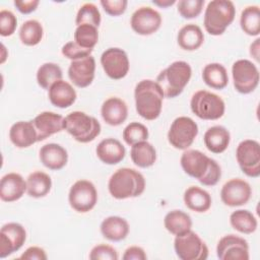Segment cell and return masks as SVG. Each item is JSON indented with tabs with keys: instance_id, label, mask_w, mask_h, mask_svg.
Here are the masks:
<instances>
[{
	"instance_id": "cell-1",
	"label": "cell",
	"mask_w": 260,
	"mask_h": 260,
	"mask_svg": "<svg viewBox=\"0 0 260 260\" xmlns=\"http://www.w3.org/2000/svg\"><path fill=\"white\" fill-rule=\"evenodd\" d=\"M183 171L204 186H214L221 177V169L216 160L197 149L185 150L180 158Z\"/></svg>"
},
{
	"instance_id": "cell-2",
	"label": "cell",
	"mask_w": 260,
	"mask_h": 260,
	"mask_svg": "<svg viewBox=\"0 0 260 260\" xmlns=\"http://www.w3.org/2000/svg\"><path fill=\"white\" fill-rule=\"evenodd\" d=\"M164 98L162 89L156 81L151 79L139 81L134 89L135 107L138 115L148 121L158 118Z\"/></svg>"
},
{
	"instance_id": "cell-3",
	"label": "cell",
	"mask_w": 260,
	"mask_h": 260,
	"mask_svg": "<svg viewBox=\"0 0 260 260\" xmlns=\"http://www.w3.org/2000/svg\"><path fill=\"white\" fill-rule=\"evenodd\" d=\"M108 189L116 199L140 196L145 189V179L141 173L131 168L117 170L109 179Z\"/></svg>"
},
{
	"instance_id": "cell-4",
	"label": "cell",
	"mask_w": 260,
	"mask_h": 260,
	"mask_svg": "<svg viewBox=\"0 0 260 260\" xmlns=\"http://www.w3.org/2000/svg\"><path fill=\"white\" fill-rule=\"evenodd\" d=\"M192 75L189 63L175 61L164 69L156 77V82L162 89L165 98L173 99L182 93Z\"/></svg>"
},
{
	"instance_id": "cell-5",
	"label": "cell",
	"mask_w": 260,
	"mask_h": 260,
	"mask_svg": "<svg viewBox=\"0 0 260 260\" xmlns=\"http://www.w3.org/2000/svg\"><path fill=\"white\" fill-rule=\"evenodd\" d=\"M235 16L236 8L232 1L212 0L205 8L203 24L209 35L220 36L234 21Z\"/></svg>"
},
{
	"instance_id": "cell-6",
	"label": "cell",
	"mask_w": 260,
	"mask_h": 260,
	"mask_svg": "<svg viewBox=\"0 0 260 260\" xmlns=\"http://www.w3.org/2000/svg\"><path fill=\"white\" fill-rule=\"evenodd\" d=\"M64 129L78 142L87 143L101 133V124L92 116L74 111L64 118Z\"/></svg>"
},
{
	"instance_id": "cell-7",
	"label": "cell",
	"mask_w": 260,
	"mask_h": 260,
	"mask_svg": "<svg viewBox=\"0 0 260 260\" xmlns=\"http://www.w3.org/2000/svg\"><path fill=\"white\" fill-rule=\"evenodd\" d=\"M190 108L193 114L202 120H217L223 116L225 104L219 95L201 89L192 95Z\"/></svg>"
},
{
	"instance_id": "cell-8",
	"label": "cell",
	"mask_w": 260,
	"mask_h": 260,
	"mask_svg": "<svg viewBox=\"0 0 260 260\" xmlns=\"http://www.w3.org/2000/svg\"><path fill=\"white\" fill-rule=\"evenodd\" d=\"M174 249L181 260H205L209 252L206 244L192 230L176 236Z\"/></svg>"
},
{
	"instance_id": "cell-9",
	"label": "cell",
	"mask_w": 260,
	"mask_h": 260,
	"mask_svg": "<svg viewBox=\"0 0 260 260\" xmlns=\"http://www.w3.org/2000/svg\"><path fill=\"white\" fill-rule=\"evenodd\" d=\"M198 134V126L190 117L181 116L176 118L168 132L170 144L177 148L185 150L192 145Z\"/></svg>"
},
{
	"instance_id": "cell-10",
	"label": "cell",
	"mask_w": 260,
	"mask_h": 260,
	"mask_svg": "<svg viewBox=\"0 0 260 260\" xmlns=\"http://www.w3.org/2000/svg\"><path fill=\"white\" fill-rule=\"evenodd\" d=\"M234 86L240 93L247 94L256 89L259 83V71L250 60H237L232 66Z\"/></svg>"
},
{
	"instance_id": "cell-11",
	"label": "cell",
	"mask_w": 260,
	"mask_h": 260,
	"mask_svg": "<svg viewBox=\"0 0 260 260\" xmlns=\"http://www.w3.org/2000/svg\"><path fill=\"white\" fill-rule=\"evenodd\" d=\"M70 206L77 212L90 211L98 202L95 186L87 180H78L70 188L68 194Z\"/></svg>"
},
{
	"instance_id": "cell-12",
	"label": "cell",
	"mask_w": 260,
	"mask_h": 260,
	"mask_svg": "<svg viewBox=\"0 0 260 260\" xmlns=\"http://www.w3.org/2000/svg\"><path fill=\"white\" fill-rule=\"evenodd\" d=\"M237 161L242 172L251 178L260 176V144L254 139H246L239 143L236 150Z\"/></svg>"
},
{
	"instance_id": "cell-13",
	"label": "cell",
	"mask_w": 260,
	"mask_h": 260,
	"mask_svg": "<svg viewBox=\"0 0 260 260\" xmlns=\"http://www.w3.org/2000/svg\"><path fill=\"white\" fill-rule=\"evenodd\" d=\"M101 64L105 73L115 80L124 78L130 68L127 53L120 48H109L104 51Z\"/></svg>"
},
{
	"instance_id": "cell-14",
	"label": "cell",
	"mask_w": 260,
	"mask_h": 260,
	"mask_svg": "<svg viewBox=\"0 0 260 260\" xmlns=\"http://www.w3.org/2000/svg\"><path fill=\"white\" fill-rule=\"evenodd\" d=\"M216 255L220 260H248V242L239 236L230 234L223 236L217 243Z\"/></svg>"
},
{
	"instance_id": "cell-15",
	"label": "cell",
	"mask_w": 260,
	"mask_h": 260,
	"mask_svg": "<svg viewBox=\"0 0 260 260\" xmlns=\"http://www.w3.org/2000/svg\"><path fill=\"white\" fill-rule=\"evenodd\" d=\"M26 240L25 229L17 222H8L0 231V258L18 251Z\"/></svg>"
},
{
	"instance_id": "cell-16",
	"label": "cell",
	"mask_w": 260,
	"mask_h": 260,
	"mask_svg": "<svg viewBox=\"0 0 260 260\" xmlns=\"http://www.w3.org/2000/svg\"><path fill=\"white\" fill-rule=\"evenodd\" d=\"M252 195V189L248 182L236 178L225 182L220 190V199L223 204L236 207L246 204Z\"/></svg>"
},
{
	"instance_id": "cell-17",
	"label": "cell",
	"mask_w": 260,
	"mask_h": 260,
	"mask_svg": "<svg viewBox=\"0 0 260 260\" xmlns=\"http://www.w3.org/2000/svg\"><path fill=\"white\" fill-rule=\"evenodd\" d=\"M130 24L136 34L149 36L160 27L161 16L155 9L149 6H142L133 12Z\"/></svg>"
},
{
	"instance_id": "cell-18",
	"label": "cell",
	"mask_w": 260,
	"mask_h": 260,
	"mask_svg": "<svg viewBox=\"0 0 260 260\" xmlns=\"http://www.w3.org/2000/svg\"><path fill=\"white\" fill-rule=\"evenodd\" d=\"M95 60L89 55L84 58L71 61L68 68V77L74 85L83 88L91 84L94 78Z\"/></svg>"
},
{
	"instance_id": "cell-19",
	"label": "cell",
	"mask_w": 260,
	"mask_h": 260,
	"mask_svg": "<svg viewBox=\"0 0 260 260\" xmlns=\"http://www.w3.org/2000/svg\"><path fill=\"white\" fill-rule=\"evenodd\" d=\"M38 134V141H43L48 137L64 129V118L54 112H42L32 120Z\"/></svg>"
},
{
	"instance_id": "cell-20",
	"label": "cell",
	"mask_w": 260,
	"mask_h": 260,
	"mask_svg": "<svg viewBox=\"0 0 260 260\" xmlns=\"http://www.w3.org/2000/svg\"><path fill=\"white\" fill-rule=\"evenodd\" d=\"M26 191V181L17 173H8L0 181V198L5 202L20 199Z\"/></svg>"
},
{
	"instance_id": "cell-21",
	"label": "cell",
	"mask_w": 260,
	"mask_h": 260,
	"mask_svg": "<svg viewBox=\"0 0 260 260\" xmlns=\"http://www.w3.org/2000/svg\"><path fill=\"white\" fill-rule=\"evenodd\" d=\"M101 115L104 121L111 126H119L124 123L128 117V107L126 103L117 98L107 99L101 107Z\"/></svg>"
},
{
	"instance_id": "cell-22",
	"label": "cell",
	"mask_w": 260,
	"mask_h": 260,
	"mask_svg": "<svg viewBox=\"0 0 260 260\" xmlns=\"http://www.w3.org/2000/svg\"><path fill=\"white\" fill-rule=\"evenodd\" d=\"M10 141L18 148H26L38 142V134L31 121H18L9 130Z\"/></svg>"
},
{
	"instance_id": "cell-23",
	"label": "cell",
	"mask_w": 260,
	"mask_h": 260,
	"mask_svg": "<svg viewBox=\"0 0 260 260\" xmlns=\"http://www.w3.org/2000/svg\"><path fill=\"white\" fill-rule=\"evenodd\" d=\"M41 162L48 169L58 171L63 169L68 161V152L60 144L48 143L41 147L39 152Z\"/></svg>"
},
{
	"instance_id": "cell-24",
	"label": "cell",
	"mask_w": 260,
	"mask_h": 260,
	"mask_svg": "<svg viewBox=\"0 0 260 260\" xmlns=\"http://www.w3.org/2000/svg\"><path fill=\"white\" fill-rule=\"evenodd\" d=\"M96 155L106 165H117L122 161L126 154L124 145L116 138L103 139L96 146Z\"/></svg>"
},
{
	"instance_id": "cell-25",
	"label": "cell",
	"mask_w": 260,
	"mask_h": 260,
	"mask_svg": "<svg viewBox=\"0 0 260 260\" xmlns=\"http://www.w3.org/2000/svg\"><path fill=\"white\" fill-rule=\"evenodd\" d=\"M48 96L53 106L65 109L74 104L77 94L74 87L69 82L61 79L51 85L48 90Z\"/></svg>"
},
{
	"instance_id": "cell-26",
	"label": "cell",
	"mask_w": 260,
	"mask_h": 260,
	"mask_svg": "<svg viewBox=\"0 0 260 260\" xmlns=\"http://www.w3.org/2000/svg\"><path fill=\"white\" fill-rule=\"evenodd\" d=\"M128 221L121 217L112 215L105 218L101 223V233L104 238L112 242H120L129 234Z\"/></svg>"
},
{
	"instance_id": "cell-27",
	"label": "cell",
	"mask_w": 260,
	"mask_h": 260,
	"mask_svg": "<svg viewBox=\"0 0 260 260\" xmlns=\"http://www.w3.org/2000/svg\"><path fill=\"white\" fill-rule=\"evenodd\" d=\"M206 148L212 153L223 152L231 141V134L226 128L220 125L212 126L206 130L203 136Z\"/></svg>"
},
{
	"instance_id": "cell-28",
	"label": "cell",
	"mask_w": 260,
	"mask_h": 260,
	"mask_svg": "<svg viewBox=\"0 0 260 260\" xmlns=\"http://www.w3.org/2000/svg\"><path fill=\"white\" fill-rule=\"evenodd\" d=\"M177 41L183 50L195 51L202 46L204 42V35L199 25L188 23L180 28Z\"/></svg>"
},
{
	"instance_id": "cell-29",
	"label": "cell",
	"mask_w": 260,
	"mask_h": 260,
	"mask_svg": "<svg viewBox=\"0 0 260 260\" xmlns=\"http://www.w3.org/2000/svg\"><path fill=\"white\" fill-rule=\"evenodd\" d=\"M185 205L195 212H206L212 203L210 194L197 186H191L184 192Z\"/></svg>"
},
{
	"instance_id": "cell-30",
	"label": "cell",
	"mask_w": 260,
	"mask_h": 260,
	"mask_svg": "<svg viewBox=\"0 0 260 260\" xmlns=\"http://www.w3.org/2000/svg\"><path fill=\"white\" fill-rule=\"evenodd\" d=\"M130 157L135 166L143 169L149 168L156 160V150L151 143L141 141L131 146Z\"/></svg>"
},
{
	"instance_id": "cell-31",
	"label": "cell",
	"mask_w": 260,
	"mask_h": 260,
	"mask_svg": "<svg viewBox=\"0 0 260 260\" xmlns=\"http://www.w3.org/2000/svg\"><path fill=\"white\" fill-rule=\"evenodd\" d=\"M164 224L169 233L175 236H179L191 230L192 219L188 213L182 210L174 209L166 214L164 218Z\"/></svg>"
},
{
	"instance_id": "cell-32",
	"label": "cell",
	"mask_w": 260,
	"mask_h": 260,
	"mask_svg": "<svg viewBox=\"0 0 260 260\" xmlns=\"http://www.w3.org/2000/svg\"><path fill=\"white\" fill-rule=\"evenodd\" d=\"M202 79L206 85L214 89H222L229 83L225 67L220 63H209L202 71Z\"/></svg>"
},
{
	"instance_id": "cell-33",
	"label": "cell",
	"mask_w": 260,
	"mask_h": 260,
	"mask_svg": "<svg viewBox=\"0 0 260 260\" xmlns=\"http://www.w3.org/2000/svg\"><path fill=\"white\" fill-rule=\"evenodd\" d=\"M52 188L51 177L41 171L34 172L26 179V192L30 197L41 198L46 196Z\"/></svg>"
},
{
	"instance_id": "cell-34",
	"label": "cell",
	"mask_w": 260,
	"mask_h": 260,
	"mask_svg": "<svg viewBox=\"0 0 260 260\" xmlns=\"http://www.w3.org/2000/svg\"><path fill=\"white\" fill-rule=\"evenodd\" d=\"M230 222L233 229L242 234H252L257 230L258 221L253 213L247 209H238L230 215Z\"/></svg>"
},
{
	"instance_id": "cell-35",
	"label": "cell",
	"mask_w": 260,
	"mask_h": 260,
	"mask_svg": "<svg viewBox=\"0 0 260 260\" xmlns=\"http://www.w3.org/2000/svg\"><path fill=\"white\" fill-rule=\"evenodd\" d=\"M240 25L248 36H258L260 34V9L257 5L244 8L240 17Z\"/></svg>"
},
{
	"instance_id": "cell-36",
	"label": "cell",
	"mask_w": 260,
	"mask_h": 260,
	"mask_svg": "<svg viewBox=\"0 0 260 260\" xmlns=\"http://www.w3.org/2000/svg\"><path fill=\"white\" fill-rule=\"evenodd\" d=\"M63 77V72L61 67L52 62H47L41 65L37 71V81L38 84L44 88L48 89L53 83L61 80Z\"/></svg>"
},
{
	"instance_id": "cell-37",
	"label": "cell",
	"mask_w": 260,
	"mask_h": 260,
	"mask_svg": "<svg viewBox=\"0 0 260 260\" xmlns=\"http://www.w3.org/2000/svg\"><path fill=\"white\" fill-rule=\"evenodd\" d=\"M43 35V25L36 19H28L24 21L19 28V39L25 46L38 45L42 41Z\"/></svg>"
},
{
	"instance_id": "cell-38",
	"label": "cell",
	"mask_w": 260,
	"mask_h": 260,
	"mask_svg": "<svg viewBox=\"0 0 260 260\" xmlns=\"http://www.w3.org/2000/svg\"><path fill=\"white\" fill-rule=\"evenodd\" d=\"M74 42L84 49L92 50L99 42L98 27L90 24L78 25L74 31Z\"/></svg>"
},
{
	"instance_id": "cell-39",
	"label": "cell",
	"mask_w": 260,
	"mask_h": 260,
	"mask_svg": "<svg viewBox=\"0 0 260 260\" xmlns=\"http://www.w3.org/2000/svg\"><path fill=\"white\" fill-rule=\"evenodd\" d=\"M101 20V13L96 5L93 3H84L77 12L75 23L77 26L81 24H90L99 27Z\"/></svg>"
},
{
	"instance_id": "cell-40",
	"label": "cell",
	"mask_w": 260,
	"mask_h": 260,
	"mask_svg": "<svg viewBox=\"0 0 260 260\" xmlns=\"http://www.w3.org/2000/svg\"><path fill=\"white\" fill-rule=\"evenodd\" d=\"M123 139L128 145L146 141L148 138V129L139 122H131L123 130Z\"/></svg>"
},
{
	"instance_id": "cell-41",
	"label": "cell",
	"mask_w": 260,
	"mask_h": 260,
	"mask_svg": "<svg viewBox=\"0 0 260 260\" xmlns=\"http://www.w3.org/2000/svg\"><path fill=\"white\" fill-rule=\"evenodd\" d=\"M204 0H181L177 4L178 12L187 19L197 17L202 12Z\"/></svg>"
},
{
	"instance_id": "cell-42",
	"label": "cell",
	"mask_w": 260,
	"mask_h": 260,
	"mask_svg": "<svg viewBox=\"0 0 260 260\" xmlns=\"http://www.w3.org/2000/svg\"><path fill=\"white\" fill-rule=\"evenodd\" d=\"M17 26V18L10 10L0 11V35L2 37L12 36Z\"/></svg>"
},
{
	"instance_id": "cell-43",
	"label": "cell",
	"mask_w": 260,
	"mask_h": 260,
	"mask_svg": "<svg viewBox=\"0 0 260 260\" xmlns=\"http://www.w3.org/2000/svg\"><path fill=\"white\" fill-rule=\"evenodd\" d=\"M119 258L116 249L110 245L100 244L94 246L89 253L91 260H117Z\"/></svg>"
},
{
	"instance_id": "cell-44",
	"label": "cell",
	"mask_w": 260,
	"mask_h": 260,
	"mask_svg": "<svg viewBox=\"0 0 260 260\" xmlns=\"http://www.w3.org/2000/svg\"><path fill=\"white\" fill-rule=\"evenodd\" d=\"M61 52H62L63 56L70 59L71 61H73V60H78V59H81V58L91 55L92 50L84 49V48L80 47L79 45H77L75 42H68L62 47Z\"/></svg>"
},
{
	"instance_id": "cell-45",
	"label": "cell",
	"mask_w": 260,
	"mask_h": 260,
	"mask_svg": "<svg viewBox=\"0 0 260 260\" xmlns=\"http://www.w3.org/2000/svg\"><path fill=\"white\" fill-rule=\"evenodd\" d=\"M126 0H102L101 5L105 12L111 16H119L123 14L127 8Z\"/></svg>"
},
{
	"instance_id": "cell-46",
	"label": "cell",
	"mask_w": 260,
	"mask_h": 260,
	"mask_svg": "<svg viewBox=\"0 0 260 260\" xmlns=\"http://www.w3.org/2000/svg\"><path fill=\"white\" fill-rule=\"evenodd\" d=\"M48 258L45 250L38 246L28 247L20 256L21 260H46Z\"/></svg>"
},
{
	"instance_id": "cell-47",
	"label": "cell",
	"mask_w": 260,
	"mask_h": 260,
	"mask_svg": "<svg viewBox=\"0 0 260 260\" xmlns=\"http://www.w3.org/2000/svg\"><path fill=\"white\" fill-rule=\"evenodd\" d=\"M122 258L124 260H145L147 256L141 247L131 246L125 250Z\"/></svg>"
},
{
	"instance_id": "cell-48",
	"label": "cell",
	"mask_w": 260,
	"mask_h": 260,
	"mask_svg": "<svg viewBox=\"0 0 260 260\" xmlns=\"http://www.w3.org/2000/svg\"><path fill=\"white\" fill-rule=\"evenodd\" d=\"M40 1L39 0H28V1H14V6L17 8V10L22 14H29L34 12L37 7L39 6Z\"/></svg>"
},
{
	"instance_id": "cell-49",
	"label": "cell",
	"mask_w": 260,
	"mask_h": 260,
	"mask_svg": "<svg viewBox=\"0 0 260 260\" xmlns=\"http://www.w3.org/2000/svg\"><path fill=\"white\" fill-rule=\"evenodd\" d=\"M260 40L256 39L254 43L251 44L250 46V55L256 60L259 61V48H260Z\"/></svg>"
},
{
	"instance_id": "cell-50",
	"label": "cell",
	"mask_w": 260,
	"mask_h": 260,
	"mask_svg": "<svg viewBox=\"0 0 260 260\" xmlns=\"http://www.w3.org/2000/svg\"><path fill=\"white\" fill-rule=\"evenodd\" d=\"M152 3L156 6L166 8V7H169V6H172L173 4H175L176 1L175 0H153Z\"/></svg>"
},
{
	"instance_id": "cell-51",
	"label": "cell",
	"mask_w": 260,
	"mask_h": 260,
	"mask_svg": "<svg viewBox=\"0 0 260 260\" xmlns=\"http://www.w3.org/2000/svg\"><path fill=\"white\" fill-rule=\"evenodd\" d=\"M2 51L4 52L5 51V47H4V45L2 44ZM5 59H6V56L4 55V53L2 54V58H1V63H4V61H5Z\"/></svg>"
}]
</instances>
